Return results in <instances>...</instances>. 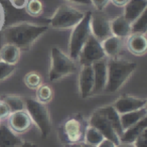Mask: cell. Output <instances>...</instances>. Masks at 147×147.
<instances>
[{"mask_svg":"<svg viewBox=\"0 0 147 147\" xmlns=\"http://www.w3.org/2000/svg\"><path fill=\"white\" fill-rule=\"evenodd\" d=\"M77 65L61 49L53 47L51 49V67L49 71V79L51 82H57L76 73Z\"/></svg>","mask_w":147,"mask_h":147,"instance_id":"obj_3","label":"cell"},{"mask_svg":"<svg viewBox=\"0 0 147 147\" xmlns=\"http://www.w3.org/2000/svg\"><path fill=\"white\" fill-rule=\"evenodd\" d=\"M147 30V17L146 11L143 12L137 19L131 23V33H141L145 34Z\"/></svg>","mask_w":147,"mask_h":147,"instance_id":"obj_28","label":"cell"},{"mask_svg":"<svg viewBox=\"0 0 147 147\" xmlns=\"http://www.w3.org/2000/svg\"><path fill=\"white\" fill-rule=\"evenodd\" d=\"M0 124H1V120H0Z\"/></svg>","mask_w":147,"mask_h":147,"instance_id":"obj_42","label":"cell"},{"mask_svg":"<svg viewBox=\"0 0 147 147\" xmlns=\"http://www.w3.org/2000/svg\"><path fill=\"white\" fill-rule=\"evenodd\" d=\"M11 3H12L15 7L20 8V7L25 6V4H26V0H11Z\"/></svg>","mask_w":147,"mask_h":147,"instance_id":"obj_36","label":"cell"},{"mask_svg":"<svg viewBox=\"0 0 147 147\" xmlns=\"http://www.w3.org/2000/svg\"><path fill=\"white\" fill-rule=\"evenodd\" d=\"M90 28L91 34L94 35L101 42L112 35L110 29V20L100 11L91 13Z\"/></svg>","mask_w":147,"mask_h":147,"instance_id":"obj_10","label":"cell"},{"mask_svg":"<svg viewBox=\"0 0 147 147\" xmlns=\"http://www.w3.org/2000/svg\"><path fill=\"white\" fill-rule=\"evenodd\" d=\"M111 2L115 5V6L118 7H124L126 5V3L128 2L129 0H110Z\"/></svg>","mask_w":147,"mask_h":147,"instance_id":"obj_35","label":"cell"},{"mask_svg":"<svg viewBox=\"0 0 147 147\" xmlns=\"http://www.w3.org/2000/svg\"><path fill=\"white\" fill-rule=\"evenodd\" d=\"M22 142L7 125L0 124V147H18Z\"/></svg>","mask_w":147,"mask_h":147,"instance_id":"obj_19","label":"cell"},{"mask_svg":"<svg viewBox=\"0 0 147 147\" xmlns=\"http://www.w3.org/2000/svg\"><path fill=\"white\" fill-rule=\"evenodd\" d=\"M10 110H9L8 106L3 102L2 99L0 98V120H4V119L8 118L10 115Z\"/></svg>","mask_w":147,"mask_h":147,"instance_id":"obj_32","label":"cell"},{"mask_svg":"<svg viewBox=\"0 0 147 147\" xmlns=\"http://www.w3.org/2000/svg\"><path fill=\"white\" fill-rule=\"evenodd\" d=\"M31 125H32V121L26 110L10 113V115L8 116L7 126L17 135L25 133L30 129Z\"/></svg>","mask_w":147,"mask_h":147,"instance_id":"obj_12","label":"cell"},{"mask_svg":"<svg viewBox=\"0 0 147 147\" xmlns=\"http://www.w3.org/2000/svg\"><path fill=\"white\" fill-rule=\"evenodd\" d=\"M49 25L33 24L21 22L10 25L3 30L2 36L4 43H11L20 51H28L31 45L49 30Z\"/></svg>","mask_w":147,"mask_h":147,"instance_id":"obj_1","label":"cell"},{"mask_svg":"<svg viewBox=\"0 0 147 147\" xmlns=\"http://www.w3.org/2000/svg\"><path fill=\"white\" fill-rule=\"evenodd\" d=\"M146 139H147V136H146V130H145L144 132H142L139 135L138 138L134 141L133 144H134L135 147H147Z\"/></svg>","mask_w":147,"mask_h":147,"instance_id":"obj_33","label":"cell"},{"mask_svg":"<svg viewBox=\"0 0 147 147\" xmlns=\"http://www.w3.org/2000/svg\"><path fill=\"white\" fill-rule=\"evenodd\" d=\"M15 71V65H9L4 61H0V82L5 81Z\"/></svg>","mask_w":147,"mask_h":147,"instance_id":"obj_30","label":"cell"},{"mask_svg":"<svg viewBox=\"0 0 147 147\" xmlns=\"http://www.w3.org/2000/svg\"><path fill=\"white\" fill-rule=\"evenodd\" d=\"M106 57L103 51L101 41H99L94 35L91 34L86 43L81 49L78 59L81 65H92L99 61H103Z\"/></svg>","mask_w":147,"mask_h":147,"instance_id":"obj_7","label":"cell"},{"mask_svg":"<svg viewBox=\"0 0 147 147\" xmlns=\"http://www.w3.org/2000/svg\"><path fill=\"white\" fill-rule=\"evenodd\" d=\"M86 127H84L83 121L79 117L71 116L67 118L63 122L61 129V137L65 144L80 143L84 139V132Z\"/></svg>","mask_w":147,"mask_h":147,"instance_id":"obj_8","label":"cell"},{"mask_svg":"<svg viewBox=\"0 0 147 147\" xmlns=\"http://www.w3.org/2000/svg\"><path fill=\"white\" fill-rule=\"evenodd\" d=\"M147 129L146 117L140 120L138 123L132 125L123 131V134L120 137V143H134V141L138 138V136Z\"/></svg>","mask_w":147,"mask_h":147,"instance_id":"obj_18","label":"cell"},{"mask_svg":"<svg viewBox=\"0 0 147 147\" xmlns=\"http://www.w3.org/2000/svg\"><path fill=\"white\" fill-rule=\"evenodd\" d=\"M98 111L108 119V121L111 123V125L113 126L114 130L116 131L119 138H120L121 135L123 134V128L120 121V114L115 110V108L112 105L111 106H105L102 107V108H99Z\"/></svg>","mask_w":147,"mask_h":147,"instance_id":"obj_22","label":"cell"},{"mask_svg":"<svg viewBox=\"0 0 147 147\" xmlns=\"http://www.w3.org/2000/svg\"><path fill=\"white\" fill-rule=\"evenodd\" d=\"M1 21H2V13H1V9H0V25H1Z\"/></svg>","mask_w":147,"mask_h":147,"instance_id":"obj_41","label":"cell"},{"mask_svg":"<svg viewBox=\"0 0 147 147\" xmlns=\"http://www.w3.org/2000/svg\"><path fill=\"white\" fill-rule=\"evenodd\" d=\"M104 136L102 135V133L96 129L95 127L91 126V125H87L86 129H85L84 132V143H87V144L90 145H94V146H97L99 145L103 140H104Z\"/></svg>","mask_w":147,"mask_h":147,"instance_id":"obj_24","label":"cell"},{"mask_svg":"<svg viewBox=\"0 0 147 147\" xmlns=\"http://www.w3.org/2000/svg\"><path fill=\"white\" fill-rule=\"evenodd\" d=\"M116 147H135L133 143H119Z\"/></svg>","mask_w":147,"mask_h":147,"instance_id":"obj_38","label":"cell"},{"mask_svg":"<svg viewBox=\"0 0 147 147\" xmlns=\"http://www.w3.org/2000/svg\"><path fill=\"white\" fill-rule=\"evenodd\" d=\"M110 29L112 35L122 39L131 34V23L123 15H119L110 21Z\"/></svg>","mask_w":147,"mask_h":147,"instance_id":"obj_17","label":"cell"},{"mask_svg":"<svg viewBox=\"0 0 147 147\" xmlns=\"http://www.w3.org/2000/svg\"><path fill=\"white\" fill-rule=\"evenodd\" d=\"M109 2H110V0H91V5H93L97 11L102 12L109 4Z\"/></svg>","mask_w":147,"mask_h":147,"instance_id":"obj_31","label":"cell"},{"mask_svg":"<svg viewBox=\"0 0 147 147\" xmlns=\"http://www.w3.org/2000/svg\"><path fill=\"white\" fill-rule=\"evenodd\" d=\"M65 147H82L81 143H67L65 144Z\"/></svg>","mask_w":147,"mask_h":147,"instance_id":"obj_39","label":"cell"},{"mask_svg":"<svg viewBox=\"0 0 147 147\" xmlns=\"http://www.w3.org/2000/svg\"><path fill=\"white\" fill-rule=\"evenodd\" d=\"M84 11L63 4L57 8L49 20V26L55 29H71L83 19Z\"/></svg>","mask_w":147,"mask_h":147,"instance_id":"obj_6","label":"cell"},{"mask_svg":"<svg viewBox=\"0 0 147 147\" xmlns=\"http://www.w3.org/2000/svg\"><path fill=\"white\" fill-rule=\"evenodd\" d=\"M93 71H94V88L93 95H98L104 92L107 85V61L105 59L93 63Z\"/></svg>","mask_w":147,"mask_h":147,"instance_id":"obj_14","label":"cell"},{"mask_svg":"<svg viewBox=\"0 0 147 147\" xmlns=\"http://www.w3.org/2000/svg\"><path fill=\"white\" fill-rule=\"evenodd\" d=\"M18 147H37V145L33 142H29V141H23Z\"/></svg>","mask_w":147,"mask_h":147,"instance_id":"obj_37","label":"cell"},{"mask_svg":"<svg viewBox=\"0 0 147 147\" xmlns=\"http://www.w3.org/2000/svg\"><path fill=\"white\" fill-rule=\"evenodd\" d=\"M1 99H2L3 102H5V104L8 106L11 113L25 110L24 99H23L22 97L16 96V95H6V96L1 97Z\"/></svg>","mask_w":147,"mask_h":147,"instance_id":"obj_25","label":"cell"},{"mask_svg":"<svg viewBox=\"0 0 147 147\" xmlns=\"http://www.w3.org/2000/svg\"><path fill=\"white\" fill-rule=\"evenodd\" d=\"M82 147H97V146H94V145H90V144H87V143H83Z\"/></svg>","mask_w":147,"mask_h":147,"instance_id":"obj_40","label":"cell"},{"mask_svg":"<svg viewBox=\"0 0 147 147\" xmlns=\"http://www.w3.org/2000/svg\"><path fill=\"white\" fill-rule=\"evenodd\" d=\"M146 105L147 100L145 98H139V97L131 96V95H123L115 101L112 106L119 114L122 115L131 112V111L145 108Z\"/></svg>","mask_w":147,"mask_h":147,"instance_id":"obj_11","label":"cell"},{"mask_svg":"<svg viewBox=\"0 0 147 147\" xmlns=\"http://www.w3.org/2000/svg\"><path fill=\"white\" fill-rule=\"evenodd\" d=\"M89 125L98 129L102 133L105 139H109L112 142H114L116 145H118L120 143V138H119L116 131L114 130L113 126L111 125V123L98 110H96L91 115L90 119H89Z\"/></svg>","mask_w":147,"mask_h":147,"instance_id":"obj_9","label":"cell"},{"mask_svg":"<svg viewBox=\"0 0 147 147\" xmlns=\"http://www.w3.org/2000/svg\"><path fill=\"white\" fill-rule=\"evenodd\" d=\"M136 63L111 59L107 63V85L104 92L112 94L119 91L136 69Z\"/></svg>","mask_w":147,"mask_h":147,"instance_id":"obj_2","label":"cell"},{"mask_svg":"<svg viewBox=\"0 0 147 147\" xmlns=\"http://www.w3.org/2000/svg\"><path fill=\"white\" fill-rule=\"evenodd\" d=\"M147 117V109L146 107L142 109H138V110L131 111V112L125 113V114L120 115V121L121 125H122L123 131L126 130L127 128L131 127L132 125L138 123L143 118Z\"/></svg>","mask_w":147,"mask_h":147,"instance_id":"obj_23","label":"cell"},{"mask_svg":"<svg viewBox=\"0 0 147 147\" xmlns=\"http://www.w3.org/2000/svg\"><path fill=\"white\" fill-rule=\"evenodd\" d=\"M101 45H102L103 51L106 57H109L110 59H117L122 49V39L114 35H111L104 39L101 42Z\"/></svg>","mask_w":147,"mask_h":147,"instance_id":"obj_21","label":"cell"},{"mask_svg":"<svg viewBox=\"0 0 147 147\" xmlns=\"http://www.w3.org/2000/svg\"><path fill=\"white\" fill-rule=\"evenodd\" d=\"M147 0H129L124 6L123 16L130 23L137 19L143 12L146 11Z\"/></svg>","mask_w":147,"mask_h":147,"instance_id":"obj_15","label":"cell"},{"mask_svg":"<svg viewBox=\"0 0 147 147\" xmlns=\"http://www.w3.org/2000/svg\"><path fill=\"white\" fill-rule=\"evenodd\" d=\"M25 86L31 90H36L41 84H42V78H41L40 74L37 71H29L23 78Z\"/></svg>","mask_w":147,"mask_h":147,"instance_id":"obj_27","label":"cell"},{"mask_svg":"<svg viewBox=\"0 0 147 147\" xmlns=\"http://www.w3.org/2000/svg\"><path fill=\"white\" fill-rule=\"evenodd\" d=\"M92 11H86L83 19L71 28V33L69 41V57L71 59H77L81 49L91 35L90 19Z\"/></svg>","mask_w":147,"mask_h":147,"instance_id":"obj_5","label":"cell"},{"mask_svg":"<svg viewBox=\"0 0 147 147\" xmlns=\"http://www.w3.org/2000/svg\"><path fill=\"white\" fill-rule=\"evenodd\" d=\"M24 99L25 110L30 116L32 123L36 125L42 138H47L51 130V119L45 104H41L35 98L26 97Z\"/></svg>","mask_w":147,"mask_h":147,"instance_id":"obj_4","label":"cell"},{"mask_svg":"<svg viewBox=\"0 0 147 147\" xmlns=\"http://www.w3.org/2000/svg\"><path fill=\"white\" fill-rule=\"evenodd\" d=\"M53 98V90L49 85L41 84L35 90V100H37L41 104L47 105V103L51 102Z\"/></svg>","mask_w":147,"mask_h":147,"instance_id":"obj_26","label":"cell"},{"mask_svg":"<svg viewBox=\"0 0 147 147\" xmlns=\"http://www.w3.org/2000/svg\"><path fill=\"white\" fill-rule=\"evenodd\" d=\"M25 10L31 16H38L43 10L42 2L40 0H28L25 4Z\"/></svg>","mask_w":147,"mask_h":147,"instance_id":"obj_29","label":"cell"},{"mask_svg":"<svg viewBox=\"0 0 147 147\" xmlns=\"http://www.w3.org/2000/svg\"><path fill=\"white\" fill-rule=\"evenodd\" d=\"M94 88L93 65H82L79 74V93L81 98L86 99L92 96Z\"/></svg>","mask_w":147,"mask_h":147,"instance_id":"obj_13","label":"cell"},{"mask_svg":"<svg viewBox=\"0 0 147 147\" xmlns=\"http://www.w3.org/2000/svg\"><path fill=\"white\" fill-rule=\"evenodd\" d=\"M127 49L134 55H143L147 51V38L145 34L131 33L127 39Z\"/></svg>","mask_w":147,"mask_h":147,"instance_id":"obj_16","label":"cell"},{"mask_svg":"<svg viewBox=\"0 0 147 147\" xmlns=\"http://www.w3.org/2000/svg\"><path fill=\"white\" fill-rule=\"evenodd\" d=\"M21 51L14 45L4 43L0 49V61L9 65H16L20 59Z\"/></svg>","mask_w":147,"mask_h":147,"instance_id":"obj_20","label":"cell"},{"mask_svg":"<svg viewBox=\"0 0 147 147\" xmlns=\"http://www.w3.org/2000/svg\"><path fill=\"white\" fill-rule=\"evenodd\" d=\"M116 146L117 145L114 142H112L111 140H109V139H104L100 144L97 145V147H116Z\"/></svg>","mask_w":147,"mask_h":147,"instance_id":"obj_34","label":"cell"}]
</instances>
